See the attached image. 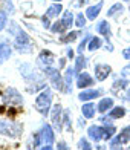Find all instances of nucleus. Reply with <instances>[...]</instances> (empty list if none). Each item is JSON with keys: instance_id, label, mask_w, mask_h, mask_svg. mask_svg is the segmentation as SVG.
<instances>
[{"instance_id": "nucleus-1", "label": "nucleus", "mask_w": 130, "mask_h": 150, "mask_svg": "<svg viewBox=\"0 0 130 150\" xmlns=\"http://www.w3.org/2000/svg\"><path fill=\"white\" fill-rule=\"evenodd\" d=\"M51 103H52V91L46 87V89H43L42 93L35 98V109L43 115V117H46V115L49 113Z\"/></svg>"}, {"instance_id": "nucleus-2", "label": "nucleus", "mask_w": 130, "mask_h": 150, "mask_svg": "<svg viewBox=\"0 0 130 150\" xmlns=\"http://www.w3.org/2000/svg\"><path fill=\"white\" fill-rule=\"evenodd\" d=\"M23 132V126L14 121H0V133L11 138H18Z\"/></svg>"}, {"instance_id": "nucleus-3", "label": "nucleus", "mask_w": 130, "mask_h": 150, "mask_svg": "<svg viewBox=\"0 0 130 150\" xmlns=\"http://www.w3.org/2000/svg\"><path fill=\"white\" fill-rule=\"evenodd\" d=\"M43 71H45V75L47 78H49L51 81V84L54 86V89H57V91H64V81L63 78H61V75L58 72V69H54V67L51 66H47V67H43Z\"/></svg>"}, {"instance_id": "nucleus-4", "label": "nucleus", "mask_w": 130, "mask_h": 150, "mask_svg": "<svg viewBox=\"0 0 130 150\" xmlns=\"http://www.w3.org/2000/svg\"><path fill=\"white\" fill-rule=\"evenodd\" d=\"M31 47H32V43H31L29 35L20 29V32L16 35V49L18 52L28 54V52H31Z\"/></svg>"}, {"instance_id": "nucleus-5", "label": "nucleus", "mask_w": 130, "mask_h": 150, "mask_svg": "<svg viewBox=\"0 0 130 150\" xmlns=\"http://www.w3.org/2000/svg\"><path fill=\"white\" fill-rule=\"evenodd\" d=\"M40 139H42V144H43V149H52V144H54V130L49 124H45L42 127V132H40Z\"/></svg>"}, {"instance_id": "nucleus-6", "label": "nucleus", "mask_w": 130, "mask_h": 150, "mask_svg": "<svg viewBox=\"0 0 130 150\" xmlns=\"http://www.w3.org/2000/svg\"><path fill=\"white\" fill-rule=\"evenodd\" d=\"M2 98L6 104H22L23 103V98H22V95L18 93V91H16L14 87H8L3 95H2Z\"/></svg>"}, {"instance_id": "nucleus-7", "label": "nucleus", "mask_w": 130, "mask_h": 150, "mask_svg": "<svg viewBox=\"0 0 130 150\" xmlns=\"http://www.w3.org/2000/svg\"><path fill=\"white\" fill-rule=\"evenodd\" d=\"M129 141H130V126H126L119 132V135H116V138L110 141V147L116 149V147H119L121 144H127Z\"/></svg>"}, {"instance_id": "nucleus-8", "label": "nucleus", "mask_w": 130, "mask_h": 150, "mask_svg": "<svg viewBox=\"0 0 130 150\" xmlns=\"http://www.w3.org/2000/svg\"><path fill=\"white\" fill-rule=\"evenodd\" d=\"M112 72V67L109 64H95V78L98 81H104Z\"/></svg>"}, {"instance_id": "nucleus-9", "label": "nucleus", "mask_w": 130, "mask_h": 150, "mask_svg": "<svg viewBox=\"0 0 130 150\" xmlns=\"http://www.w3.org/2000/svg\"><path fill=\"white\" fill-rule=\"evenodd\" d=\"M77 86L80 87V89L90 87V86H93V78L87 72H80L78 74V78H77Z\"/></svg>"}, {"instance_id": "nucleus-10", "label": "nucleus", "mask_w": 130, "mask_h": 150, "mask_svg": "<svg viewBox=\"0 0 130 150\" xmlns=\"http://www.w3.org/2000/svg\"><path fill=\"white\" fill-rule=\"evenodd\" d=\"M54 60H55V58H54L52 52H49V51H42V52H40V55H38L37 63L42 66V67H47V66H52Z\"/></svg>"}, {"instance_id": "nucleus-11", "label": "nucleus", "mask_w": 130, "mask_h": 150, "mask_svg": "<svg viewBox=\"0 0 130 150\" xmlns=\"http://www.w3.org/2000/svg\"><path fill=\"white\" fill-rule=\"evenodd\" d=\"M87 135H89V138L93 139V141L104 139V127H100V126H90V127L87 129Z\"/></svg>"}, {"instance_id": "nucleus-12", "label": "nucleus", "mask_w": 130, "mask_h": 150, "mask_svg": "<svg viewBox=\"0 0 130 150\" xmlns=\"http://www.w3.org/2000/svg\"><path fill=\"white\" fill-rule=\"evenodd\" d=\"M97 32L101 34V35H104L106 40H107V43H109V38H110V26H109V23L106 22V20H102V22H100L97 25ZM110 45V43H109ZM110 49L113 51V46L110 45Z\"/></svg>"}, {"instance_id": "nucleus-13", "label": "nucleus", "mask_w": 130, "mask_h": 150, "mask_svg": "<svg viewBox=\"0 0 130 150\" xmlns=\"http://www.w3.org/2000/svg\"><path fill=\"white\" fill-rule=\"evenodd\" d=\"M102 93V91L97 89V91H93V89H89V91H81L80 95H78V98L81 101H89V100H93V98H97L100 97V95Z\"/></svg>"}, {"instance_id": "nucleus-14", "label": "nucleus", "mask_w": 130, "mask_h": 150, "mask_svg": "<svg viewBox=\"0 0 130 150\" xmlns=\"http://www.w3.org/2000/svg\"><path fill=\"white\" fill-rule=\"evenodd\" d=\"M52 124L55 126V129L61 130V106L55 104L52 109Z\"/></svg>"}, {"instance_id": "nucleus-15", "label": "nucleus", "mask_w": 130, "mask_h": 150, "mask_svg": "<svg viewBox=\"0 0 130 150\" xmlns=\"http://www.w3.org/2000/svg\"><path fill=\"white\" fill-rule=\"evenodd\" d=\"M101 9H102V2H98L97 5L89 6L87 11H86V17H87L89 20H95V18L98 17V14H100Z\"/></svg>"}, {"instance_id": "nucleus-16", "label": "nucleus", "mask_w": 130, "mask_h": 150, "mask_svg": "<svg viewBox=\"0 0 130 150\" xmlns=\"http://www.w3.org/2000/svg\"><path fill=\"white\" fill-rule=\"evenodd\" d=\"M20 71H22L23 77H25L26 80H28V81H29V80H38V81H40V77H38V74L32 71L31 64H23L22 67H20Z\"/></svg>"}, {"instance_id": "nucleus-17", "label": "nucleus", "mask_w": 130, "mask_h": 150, "mask_svg": "<svg viewBox=\"0 0 130 150\" xmlns=\"http://www.w3.org/2000/svg\"><path fill=\"white\" fill-rule=\"evenodd\" d=\"M11 46L8 43H0V64L5 63L11 57Z\"/></svg>"}, {"instance_id": "nucleus-18", "label": "nucleus", "mask_w": 130, "mask_h": 150, "mask_svg": "<svg viewBox=\"0 0 130 150\" xmlns=\"http://www.w3.org/2000/svg\"><path fill=\"white\" fill-rule=\"evenodd\" d=\"M113 107V100L112 98H102L100 103H98V112L101 113H106L107 110H110V109Z\"/></svg>"}, {"instance_id": "nucleus-19", "label": "nucleus", "mask_w": 130, "mask_h": 150, "mask_svg": "<svg viewBox=\"0 0 130 150\" xmlns=\"http://www.w3.org/2000/svg\"><path fill=\"white\" fill-rule=\"evenodd\" d=\"M61 11H63V6L60 5V2H55L54 5H51L49 8H47L46 16L47 17H57L58 14H61Z\"/></svg>"}, {"instance_id": "nucleus-20", "label": "nucleus", "mask_w": 130, "mask_h": 150, "mask_svg": "<svg viewBox=\"0 0 130 150\" xmlns=\"http://www.w3.org/2000/svg\"><path fill=\"white\" fill-rule=\"evenodd\" d=\"M73 69L72 67H67L66 69V75H64V83H66V92H72V87H71V84H72V81H73Z\"/></svg>"}, {"instance_id": "nucleus-21", "label": "nucleus", "mask_w": 130, "mask_h": 150, "mask_svg": "<svg viewBox=\"0 0 130 150\" xmlns=\"http://www.w3.org/2000/svg\"><path fill=\"white\" fill-rule=\"evenodd\" d=\"M81 112H83V117L86 118H93L95 117V106L90 103H86L83 107H81Z\"/></svg>"}, {"instance_id": "nucleus-22", "label": "nucleus", "mask_w": 130, "mask_h": 150, "mask_svg": "<svg viewBox=\"0 0 130 150\" xmlns=\"http://www.w3.org/2000/svg\"><path fill=\"white\" fill-rule=\"evenodd\" d=\"M126 115V109L124 107H113L110 109V112H109V117H110L112 120H116V118H122Z\"/></svg>"}, {"instance_id": "nucleus-23", "label": "nucleus", "mask_w": 130, "mask_h": 150, "mask_svg": "<svg viewBox=\"0 0 130 150\" xmlns=\"http://www.w3.org/2000/svg\"><path fill=\"white\" fill-rule=\"evenodd\" d=\"M87 66V60H86V57L84 55H80L77 57V60H75V71L77 72H83V69Z\"/></svg>"}, {"instance_id": "nucleus-24", "label": "nucleus", "mask_w": 130, "mask_h": 150, "mask_svg": "<svg viewBox=\"0 0 130 150\" xmlns=\"http://www.w3.org/2000/svg\"><path fill=\"white\" fill-rule=\"evenodd\" d=\"M61 22H63L64 26H66L67 29H69L71 26L73 25V14H72L71 11H64V12H63V18H61Z\"/></svg>"}, {"instance_id": "nucleus-25", "label": "nucleus", "mask_w": 130, "mask_h": 150, "mask_svg": "<svg viewBox=\"0 0 130 150\" xmlns=\"http://www.w3.org/2000/svg\"><path fill=\"white\" fill-rule=\"evenodd\" d=\"M51 31H52L54 34H61V32L67 31V28L64 26V23L61 22V20H58V22H55V23L51 26Z\"/></svg>"}, {"instance_id": "nucleus-26", "label": "nucleus", "mask_w": 130, "mask_h": 150, "mask_svg": "<svg viewBox=\"0 0 130 150\" xmlns=\"http://www.w3.org/2000/svg\"><path fill=\"white\" fill-rule=\"evenodd\" d=\"M101 45H102L101 38L100 37H93V38H90V43H89L87 49L89 51H97V49H100V47H101Z\"/></svg>"}, {"instance_id": "nucleus-27", "label": "nucleus", "mask_w": 130, "mask_h": 150, "mask_svg": "<svg viewBox=\"0 0 130 150\" xmlns=\"http://www.w3.org/2000/svg\"><path fill=\"white\" fill-rule=\"evenodd\" d=\"M122 9H124V8H122V5H121V3H115L112 8L107 11V17H113V16L118 14V12H121Z\"/></svg>"}, {"instance_id": "nucleus-28", "label": "nucleus", "mask_w": 130, "mask_h": 150, "mask_svg": "<svg viewBox=\"0 0 130 150\" xmlns=\"http://www.w3.org/2000/svg\"><path fill=\"white\" fill-rule=\"evenodd\" d=\"M78 35H80V32H77V31H75V32H69V34H66V37H61V42H63V43H71Z\"/></svg>"}, {"instance_id": "nucleus-29", "label": "nucleus", "mask_w": 130, "mask_h": 150, "mask_svg": "<svg viewBox=\"0 0 130 150\" xmlns=\"http://www.w3.org/2000/svg\"><path fill=\"white\" fill-rule=\"evenodd\" d=\"M116 130H115V127L112 124H109L107 127H104V139H112V136H113Z\"/></svg>"}, {"instance_id": "nucleus-30", "label": "nucleus", "mask_w": 130, "mask_h": 150, "mask_svg": "<svg viewBox=\"0 0 130 150\" xmlns=\"http://www.w3.org/2000/svg\"><path fill=\"white\" fill-rule=\"evenodd\" d=\"M126 84H129V83H127V80H115V83H113V86H112V89H113V91L122 89V87H126Z\"/></svg>"}, {"instance_id": "nucleus-31", "label": "nucleus", "mask_w": 130, "mask_h": 150, "mask_svg": "<svg viewBox=\"0 0 130 150\" xmlns=\"http://www.w3.org/2000/svg\"><path fill=\"white\" fill-rule=\"evenodd\" d=\"M75 25H77L78 28H84V26H86V17L81 14V12L77 16V18H75Z\"/></svg>"}, {"instance_id": "nucleus-32", "label": "nucleus", "mask_w": 130, "mask_h": 150, "mask_svg": "<svg viewBox=\"0 0 130 150\" xmlns=\"http://www.w3.org/2000/svg\"><path fill=\"white\" fill-rule=\"evenodd\" d=\"M6 23H8V18H6V14L0 11V31H3V29H5Z\"/></svg>"}, {"instance_id": "nucleus-33", "label": "nucleus", "mask_w": 130, "mask_h": 150, "mask_svg": "<svg viewBox=\"0 0 130 150\" xmlns=\"http://www.w3.org/2000/svg\"><path fill=\"white\" fill-rule=\"evenodd\" d=\"M78 149H86V150H89V149H92V146L87 142V139L81 138V139L78 141Z\"/></svg>"}, {"instance_id": "nucleus-34", "label": "nucleus", "mask_w": 130, "mask_h": 150, "mask_svg": "<svg viewBox=\"0 0 130 150\" xmlns=\"http://www.w3.org/2000/svg\"><path fill=\"white\" fill-rule=\"evenodd\" d=\"M87 40H90V37H89V35H86V37H84V40H83V42L80 43V46H78V54H83V49L86 47V43H87Z\"/></svg>"}, {"instance_id": "nucleus-35", "label": "nucleus", "mask_w": 130, "mask_h": 150, "mask_svg": "<svg viewBox=\"0 0 130 150\" xmlns=\"http://www.w3.org/2000/svg\"><path fill=\"white\" fill-rule=\"evenodd\" d=\"M5 8L8 12H14V6H12V2L11 0H5Z\"/></svg>"}, {"instance_id": "nucleus-36", "label": "nucleus", "mask_w": 130, "mask_h": 150, "mask_svg": "<svg viewBox=\"0 0 130 150\" xmlns=\"http://www.w3.org/2000/svg\"><path fill=\"white\" fill-rule=\"evenodd\" d=\"M43 26L46 29H51V23H49V17H47V16L43 17Z\"/></svg>"}, {"instance_id": "nucleus-37", "label": "nucleus", "mask_w": 130, "mask_h": 150, "mask_svg": "<svg viewBox=\"0 0 130 150\" xmlns=\"http://www.w3.org/2000/svg\"><path fill=\"white\" fill-rule=\"evenodd\" d=\"M122 57L126 60H130V47H126V49L122 51Z\"/></svg>"}, {"instance_id": "nucleus-38", "label": "nucleus", "mask_w": 130, "mask_h": 150, "mask_svg": "<svg viewBox=\"0 0 130 150\" xmlns=\"http://www.w3.org/2000/svg\"><path fill=\"white\" fill-rule=\"evenodd\" d=\"M72 2H73V5H75V6H80L81 3H84L86 0H72Z\"/></svg>"}, {"instance_id": "nucleus-39", "label": "nucleus", "mask_w": 130, "mask_h": 150, "mask_svg": "<svg viewBox=\"0 0 130 150\" xmlns=\"http://www.w3.org/2000/svg\"><path fill=\"white\" fill-rule=\"evenodd\" d=\"M129 71H130V66H127V67H124V69H122V75H124V77H126V75H129V74H130Z\"/></svg>"}, {"instance_id": "nucleus-40", "label": "nucleus", "mask_w": 130, "mask_h": 150, "mask_svg": "<svg viewBox=\"0 0 130 150\" xmlns=\"http://www.w3.org/2000/svg\"><path fill=\"white\" fill-rule=\"evenodd\" d=\"M58 149H67V147H66L64 142H60V144H58Z\"/></svg>"}, {"instance_id": "nucleus-41", "label": "nucleus", "mask_w": 130, "mask_h": 150, "mask_svg": "<svg viewBox=\"0 0 130 150\" xmlns=\"http://www.w3.org/2000/svg\"><path fill=\"white\" fill-rule=\"evenodd\" d=\"M67 55H69V57H72V55H73V52H72V49H67Z\"/></svg>"}, {"instance_id": "nucleus-42", "label": "nucleus", "mask_w": 130, "mask_h": 150, "mask_svg": "<svg viewBox=\"0 0 130 150\" xmlns=\"http://www.w3.org/2000/svg\"><path fill=\"white\" fill-rule=\"evenodd\" d=\"M127 97H129V100H130V89H129V92H127Z\"/></svg>"}, {"instance_id": "nucleus-43", "label": "nucleus", "mask_w": 130, "mask_h": 150, "mask_svg": "<svg viewBox=\"0 0 130 150\" xmlns=\"http://www.w3.org/2000/svg\"><path fill=\"white\" fill-rule=\"evenodd\" d=\"M52 2H61V0H52Z\"/></svg>"}, {"instance_id": "nucleus-44", "label": "nucleus", "mask_w": 130, "mask_h": 150, "mask_svg": "<svg viewBox=\"0 0 130 150\" xmlns=\"http://www.w3.org/2000/svg\"><path fill=\"white\" fill-rule=\"evenodd\" d=\"M124 2H130V0H124Z\"/></svg>"}]
</instances>
